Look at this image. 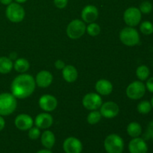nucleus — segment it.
I'll return each instance as SVG.
<instances>
[{
  "mask_svg": "<svg viewBox=\"0 0 153 153\" xmlns=\"http://www.w3.org/2000/svg\"><path fill=\"white\" fill-rule=\"evenodd\" d=\"M102 119V114L100 111H98L97 110L91 111L90 112L89 114L87 117V121L91 125H95V124L98 123Z\"/></svg>",
  "mask_w": 153,
  "mask_h": 153,
  "instance_id": "a878e982",
  "label": "nucleus"
},
{
  "mask_svg": "<svg viewBox=\"0 0 153 153\" xmlns=\"http://www.w3.org/2000/svg\"><path fill=\"white\" fill-rule=\"evenodd\" d=\"M152 107L151 105L150 102L147 100H143L139 102V104L137 106V110L141 114H147L152 110Z\"/></svg>",
  "mask_w": 153,
  "mask_h": 153,
  "instance_id": "393cba45",
  "label": "nucleus"
},
{
  "mask_svg": "<svg viewBox=\"0 0 153 153\" xmlns=\"http://www.w3.org/2000/svg\"><path fill=\"white\" fill-rule=\"evenodd\" d=\"M146 88L149 91L150 93L153 94V77L149 78L146 82Z\"/></svg>",
  "mask_w": 153,
  "mask_h": 153,
  "instance_id": "473e14b6",
  "label": "nucleus"
},
{
  "mask_svg": "<svg viewBox=\"0 0 153 153\" xmlns=\"http://www.w3.org/2000/svg\"><path fill=\"white\" fill-rule=\"evenodd\" d=\"M142 13L139 8L136 7H130L125 10L123 19L126 24L130 27H134L141 21Z\"/></svg>",
  "mask_w": 153,
  "mask_h": 153,
  "instance_id": "6e6552de",
  "label": "nucleus"
},
{
  "mask_svg": "<svg viewBox=\"0 0 153 153\" xmlns=\"http://www.w3.org/2000/svg\"><path fill=\"white\" fill-rule=\"evenodd\" d=\"M53 81V76L50 72L47 70H41L35 77V83L41 88H46L50 86Z\"/></svg>",
  "mask_w": 153,
  "mask_h": 153,
  "instance_id": "dca6fc26",
  "label": "nucleus"
},
{
  "mask_svg": "<svg viewBox=\"0 0 153 153\" xmlns=\"http://www.w3.org/2000/svg\"><path fill=\"white\" fill-rule=\"evenodd\" d=\"M17 106L16 98L10 93L0 94V115L8 116L14 112Z\"/></svg>",
  "mask_w": 153,
  "mask_h": 153,
  "instance_id": "f03ea898",
  "label": "nucleus"
},
{
  "mask_svg": "<svg viewBox=\"0 0 153 153\" xmlns=\"http://www.w3.org/2000/svg\"><path fill=\"white\" fill-rule=\"evenodd\" d=\"M127 133L131 137H137L141 134L142 127L137 122H131L127 126Z\"/></svg>",
  "mask_w": 153,
  "mask_h": 153,
  "instance_id": "4be33fe9",
  "label": "nucleus"
},
{
  "mask_svg": "<svg viewBox=\"0 0 153 153\" xmlns=\"http://www.w3.org/2000/svg\"><path fill=\"white\" fill-rule=\"evenodd\" d=\"M0 2L4 5H8L12 2V0H0Z\"/></svg>",
  "mask_w": 153,
  "mask_h": 153,
  "instance_id": "c9c22d12",
  "label": "nucleus"
},
{
  "mask_svg": "<svg viewBox=\"0 0 153 153\" xmlns=\"http://www.w3.org/2000/svg\"><path fill=\"white\" fill-rule=\"evenodd\" d=\"M68 4V0H54V4L55 7L59 9H63L66 7Z\"/></svg>",
  "mask_w": 153,
  "mask_h": 153,
  "instance_id": "2f4dec72",
  "label": "nucleus"
},
{
  "mask_svg": "<svg viewBox=\"0 0 153 153\" xmlns=\"http://www.w3.org/2000/svg\"><path fill=\"white\" fill-rule=\"evenodd\" d=\"M39 106L46 112H50L55 110L58 106V100L50 94H45L39 99Z\"/></svg>",
  "mask_w": 153,
  "mask_h": 153,
  "instance_id": "f8f14e48",
  "label": "nucleus"
},
{
  "mask_svg": "<svg viewBox=\"0 0 153 153\" xmlns=\"http://www.w3.org/2000/svg\"><path fill=\"white\" fill-rule=\"evenodd\" d=\"M86 25L84 21L81 19H74L68 24L67 27V34L70 39L76 40L85 34Z\"/></svg>",
  "mask_w": 153,
  "mask_h": 153,
  "instance_id": "423d86ee",
  "label": "nucleus"
},
{
  "mask_svg": "<svg viewBox=\"0 0 153 153\" xmlns=\"http://www.w3.org/2000/svg\"><path fill=\"white\" fill-rule=\"evenodd\" d=\"M149 74H150L149 69L146 65L139 66L137 68V70H136V76H137V79L140 81H141V82L148 79Z\"/></svg>",
  "mask_w": 153,
  "mask_h": 153,
  "instance_id": "b1692460",
  "label": "nucleus"
},
{
  "mask_svg": "<svg viewBox=\"0 0 153 153\" xmlns=\"http://www.w3.org/2000/svg\"><path fill=\"white\" fill-rule=\"evenodd\" d=\"M146 86L141 81L131 82L126 88V95L129 99L137 100L141 99L146 94Z\"/></svg>",
  "mask_w": 153,
  "mask_h": 153,
  "instance_id": "0eeeda50",
  "label": "nucleus"
},
{
  "mask_svg": "<svg viewBox=\"0 0 153 153\" xmlns=\"http://www.w3.org/2000/svg\"><path fill=\"white\" fill-rule=\"evenodd\" d=\"M63 149L66 153H81L83 146L79 139L75 137H70L64 140Z\"/></svg>",
  "mask_w": 153,
  "mask_h": 153,
  "instance_id": "9b49d317",
  "label": "nucleus"
},
{
  "mask_svg": "<svg viewBox=\"0 0 153 153\" xmlns=\"http://www.w3.org/2000/svg\"><path fill=\"white\" fill-rule=\"evenodd\" d=\"M81 16L82 21L85 22H88V24L94 22L99 16V10L96 6L93 4H88L82 9Z\"/></svg>",
  "mask_w": 153,
  "mask_h": 153,
  "instance_id": "ddd939ff",
  "label": "nucleus"
},
{
  "mask_svg": "<svg viewBox=\"0 0 153 153\" xmlns=\"http://www.w3.org/2000/svg\"><path fill=\"white\" fill-rule=\"evenodd\" d=\"M34 124L37 128L46 129L52 126L53 118L52 115L48 113H40L35 117Z\"/></svg>",
  "mask_w": 153,
  "mask_h": 153,
  "instance_id": "f3484780",
  "label": "nucleus"
},
{
  "mask_svg": "<svg viewBox=\"0 0 153 153\" xmlns=\"http://www.w3.org/2000/svg\"><path fill=\"white\" fill-rule=\"evenodd\" d=\"M104 148L108 153H122L124 149V141L118 134H109L104 140Z\"/></svg>",
  "mask_w": 153,
  "mask_h": 153,
  "instance_id": "7ed1b4c3",
  "label": "nucleus"
},
{
  "mask_svg": "<svg viewBox=\"0 0 153 153\" xmlns=\"http://www.w3.org/2000/svg\"><path fill=\"white\" fill-rule=\"evenodd\" d=\"M15 1H16V2L20 4V3H25V1H27L28 0H15Z\"/></svg>",
  "mask_w": 153,
  "mask_h": 153,
  "instance_id": "4c0bfd02",
  "label": "nucleus"
},
{
  "mask_svg": "<svg viewBox=\"0 0 153 153\" xmlns=\"http://www.w3.org/2000/svg\"><path fill=\"white\" fill-rule=\"evenodd\" d=\"M120 112V108L114 102H106L102 104L100 107V113L102 117L107 119H112L118 115Z\"/></svg>",
  "mask_w": 153,
  "mask_h": 153,
  "instance_id": "9d476101",
  "label": "nucleus"
},
{
  "mask_svg": "<svg viewBox=\"0 0 153 153\" xmlns=\"http://www.w3.org/2000/svg\"><path fill=\"white\" fill-rule=\"evenodd\" d=\"M4 126H5V120L2 117V116L0 115V131L4 129Z\"/></svg>",
  "mask_w": 153,
  "mask_h": 153,
  "instance_id": "f704fd0d",
  "label": "nucleus"
},
{
  "mask_svg": "<svg viewBox=\"0 0 153 153\" xmlns=\"http://www.w3.org/2000/svg\"><path fill=\"white\" fill-rule=\"evenodd\" d=\"M95 88L97 93L102 96L109 95L113 91V85L111 82L106 79H100L97 81Z\"/></svg>",
  "mask_w": 153,
  "mask_h": 153,
  "instance_id": "a211bd4d",
  "label": "nucleus"
},
{
  "mask_svg": "<svg viewBox=\"0 0 153 153\" xmlns=\"http://www.w3.org/2000/svg\"><path fill=\"white\" fill-rule=\"evenodd\" d=\"M152 4L149 1H144L140 4L139 7V10H140L141 13H144V14H148V13H151L152 10Z\"/></svg>",
  "mask_w": 153,
  "mask_h": 153,
  "instance_id": "c85d7f7f",
  "label": "nucleus"
},
{
  "mask_svg": "<svg viewBox=\"0 0 153 153\" xmlns=\"http://www.w3.org/2000/svg\"><path fill=\"white\" fill-rule=\"evenodd\" d=\"M102 100L99 94L89 93L84 97L82 100V105L86 109L90 111L97 110L101 107Z\"/></svg>",
  "mask_w": 153,
  "mask_h": 153,
  "instance_id": "1a4fd4ad",
  "label": "nucleus"
},
{
  "mask_svg": "<svg viewBox=\"0 0 153 153\" xmlns=\"http://www.w3.org/2000/svg\"><path fill=\"white\" fill-rule=\"evenodd\" d=\"M143 139H144V140L152 139L153 140V120L151 121V122L148 124L147 129H146V134H144Z\"/></svg>",
  "mask_w": 153,
  "mask_h": 153,
  "instance_id": "7c9ffc66",
  "label": "nucleus"
},
{
  "mask_svg": "<svg viewBox=\"0 0 153 153\" xmlns=\"http://www.w3.org/2000/svg\"><path fill=\"white\" fill-rule=\"evenodd\" d=\"M130 153H147L148 146L143 138L134 137L128 143Z\"/></svg>",
  "mask_w": 153,
  "mask_h": 153,
  "instance_id": "2eb2a0df",
  "label": "nucleus"
},
{
  "mask_svg": "<svg viewBox=\"0 0 153 153\" xmlns=\"http://www.w3.org/2000/svg\"><path fill=\"white\" fill-rule=\"evenodd\" d=\"M37 153H52V152H51L49 149H41V150L38 151Z\"/></svg>",
  "mask_w": 153,
  "mask_h": 153,
  "instance_id": "e433bc0d",
  "label": "nucleus"
},
{
  "mask_svg": "<svg viewBox=\"0 0 153 153\" xmlns=\"http://www.w3.org/2000/svg\"><path fill=\"white\" fill-rule=\"evenodd\" d=\"M5 14L7 19L12 22L17 23L22 22L25 18V12L22 5L17 2H11L7 5Z\"/></svg>",
  "mask_w": 153,
  "mask_h": 153,
  "instance_id": "39448f33",
  "label": "nucleus"
},
{
  "mask_svg": "<svg viewBox=\"0 0 153 153\" xmlns=\"http://www.w3.org/2000/svg\"><path fill=\"white\" fill-rule=\"evenodd\" d=\"M41 143L46 149H51L55 143V136L52 131L46 130L43 131L40 137Z\"/></svg>",
  "mask_w": 153,
  "mask_h": 153,
  "instance_id": "aec40b11",
  "label": "nucleus"
},
{
  "mask_svg": "<svg viewBox=\"0 0 153 153\" xmlns=\"http://www.w3.org/2000/svg\"><path fill=\"white\" fill-rule=\"evenodd\" d=\"M120 41L127 46H136L140 42L139 33L134 27H126L120 33Z\"/></svg>",
  "mask_w": 153,
  "mask_h": 153,
  "instance_id": "20e7f679",
  "label": "nucleus"
},
{
  "mask_svg": "<svg viewBox=\"0 0 153 153\" xmlns=\"http://www.w3.org/2000/svg\"><path fill=\"white\" fill-rule=\"evenodd\" d=\"M30 67V64L28 60L25 58H18L13 64V68L16 72L20 73H24L28 70Z\"/></svg>",
  "mask_w": 153,
  "mask_h": 153,
  "instance_id": "5701e85b",
  "label": "nucleus"
},
{
  "mask_svg": "<svg viewBox=\"0 0 153 153\" xmlns=\"http://www.w3.org/2000/svg\"><path fill=\"white\" fill-rule=\"evenodd\" d=\"M15 126L21 131H27L33 126L34 120L30 115L21 114L16 116L14 120Z\"/></svg>",
  "mask_w": 153,
  "mask_h": 153,
  "instance_id": "4468645a",
  "label": "nucleus"
},
{
  "mask_svg": "<svg viewBox=\"0 0 153 153\" xmlns=\"http://www.w3.org/2000/svg\"><path fill=\"white\" fill-rule=\"evenodd\" d=\"M28 137L31 140H37L40 136V128L36 127H31L30 129H28Z\"/></svg>",
  "mask_w": 153,
  "mask_h": 153,
  "instance_id": "c756f323",
  "label": "nucleus"
},
{
  "mask_svg": "<svg viewBox=\"0 0 153 153\" xmlns=\"http://www.w3.org/2000/svg\"><path fill=\"white\" fill-rule=\"evenodd\" d=\"M65 66V63H64L62 60H57L55 63V67L57 70H62Z\"/></svg>",
  "mask_w": 153,
  "mask_h": 153,
  "instance_id": "72a5a7b5",
  "label": "nucleus"
},
{
  "mask_svg": "<svg viewBox=\"0 0 153 153\" xmlns=\"http://www.w3.org/2000/svg\"><path fill=\"white\" fill-rule=\"evenodd\" d=\"M151 105H152V107L153 108V97H152V99H151V102H150Z\"/></svg>",
  "mask_w": 153,
  "mask_h": 153,
  "instance_id": "58836bf2",
  "label": "nucleus"
},
{
  "mask_svg": "<svg viewBox=\"0 0 153 153\" xmlns=\"http://www.w3.org/2000/svg\"><path fill=\"white\" fill-rule=\"evenodd\" d=\"M140 30L144 35H150L153 33V24L149 21H143L140 24Z\"/></svg>",
  "mask_w": 153,
  "mask_h": 153,
  "instance_id": "cd10ccee",
  "label": "nucleus"
},
{
  "mask_svg": "<svg viewBox=\"0 0 153 153\" xmlns=\"http://www.w3.org/2000/svg\"><path fill=\"white\" fill-rule=\"evenodd\" d=\"M13 68V63L10 58L5 56L0 57V73L7 74Z\"/></svg>",
  "mask_w": 153,
  "mask_h": 153,
  "instance_id": "412c9836",
  "label": "nucleus"
},
{
  "mask_svg": "<svg viewBox=\"0 0 153 153\" xmlns=\"http://www.w3.org/2000/svg\"><path fill=\"white\" fill-rule=\"evenodd\" d=\"M62 76L64 80L69 83H73L78 78V71L73 65H66L62 70Z\"/></svg>",
  "mask_w": 153,
  "mask_h": 153,
  "instance_id": "6ab92c4d",
  "label": "nucleus"
},
{
  "mask_svg": "<svg viewBox=\"0 0 153 153\" xmlns=\"http://www.w3.org/2000/svg\"><path fill=\"white\" fill-rule=\"evenodd\" d=\"M35 87L34 77L30 74L22 73L13 80L10 85V91L16 99H25L34 93Z\"/></svg>",
  "mask_w": 153,
  "mask_h": 153,
  "instance_id": "f257e3e1",
  "label": "nucleus"
},
{
  "mask_svg": "<svg viewBox=\"0 0 153 153\" xmlns=\"http://www.w3.org/2000/svg\"><path fill=\"white\" fill-rule=\"evenodd\" d=\"M86 31L91 37H96L100 34L101 28L96 22H91L88 24V26H86Z\"/></svg>",
  "mask_w": 153,
  "mask_h": 153,
  "instance_id": "bb28decb",
  "label": "nucleus"
}]
</instances>
